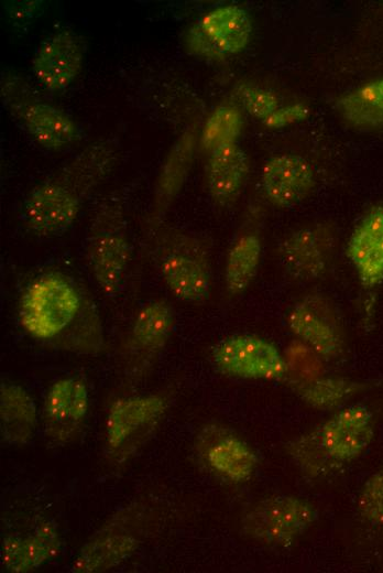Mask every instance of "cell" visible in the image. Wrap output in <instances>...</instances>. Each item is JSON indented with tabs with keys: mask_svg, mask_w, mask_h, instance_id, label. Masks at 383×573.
Listing matches in <instances>:
<instances>
[{
	"mask_svg": "<svg viewBox=\"0 0 383 573\" xmlns=\"http://www.w3.org/2000/svg\"><path fill=\"white\" fill-rule=\"evenodd\" d=\"M107 143L89 147L47 180L36 185L23 204L28 227L40 236H58L76 220L80 209L116 160Z\"/></svg>",
	"mask_w": 383,
	"mask_h": 573,
	"instance_id": "obj_1",
	"label": "cell"
},
{
	"mask_svg": "<svg viewBox=\"0 0 383 573\" xmlns=\"http://www.w3.org/2000/svg\"><path fill=\"white\" fill-rule=\"evenodd\" d=\"M373 436L372 412L357 402L341 407L324 422L292 440L286 452L304 475L322 478L360 458Z\"/></svg>",
	"mask_w": 383,
	"mask_h": 573,
	"instance_id": "obj_2",
	"label": "cell"
},
{
	"mask_svg": "<svg viewBox=\"0 0 383 573\" xmlns=\"http://www.w3.org/2000/svg\"><path fill=\"white\" fill-rule=\"evenodd\" d=\"M92 279L106 296L119 293L124 281L131 248L122 197H105L91 218L85 244Z\"/></svg>",
	"mask_w": 383,
	"mask_h": 573,
	"instance_id": "obj_3",
	"label": "cell"
},
{
	"mask_svg": "<svg viewBox=\"0 0 383 573\" xmlns=\"http://www.w3.org/2000/svg\"><path fill=\"white\" fill-rule=\"evenodd\" d=\"M151 224L150 244L169 292L185 302L205 301L210 292L211 279L204 247L192 237L162 229L157 220Z\"/></svg>",
	"mask_w": 383,
	"mask_h": 573,
	"instance_id": "obj_4",
	"label": "cell"
},
{
	"mask_svg": "<svg viewBox=\"0 0 383 573\" xmlns=\"http://www.w3.org/2000/svg\"><path fill=\"white\" fill-rule=\"evenodd\" d=\"M74 284L59 273H45L24 289L18 309L21 327L33 338H58L84 306Z\"/></svg>",
	"mask_w": 383,
	"mask_h": 573,
	"instance_id": "obj_5",
	"label": "cell"
},
{
	"mask_svg": "<svg viewBox=\"0 0 383 573\" xmlns=\"http://www.w3.org/2000/svg\"><path fill=\"white\" fill-rule=\"evenodd\" d=\"M318 517L308 499L276 494L255 502L242 517L243 533L269 547L287 548L303 537Z\"/></svg>",
	"mask_w": 383,
	"mask_h": 573,
	"instance_id": "obj_6",
	"label": "cell"
},
{
	"mask_svg": "<svg viewBox=\"0 0 383 573\" xmlns=\"http://www.w3.org/2000/svg\"><path fill=\"white\" fill-rule=\"evenodd\" d=\"M167 407L168 400L162 393L116 399L109 407L105 422L109 454L125 457L134 451L158 425Z\"/></svg>",
	"mask_w": 383,
	"mask_h": 573,
	"instance_id": "obj_7",
	"label": "cell"
},
{
	"mask_svg": "<svg viewBox=\"0 0 383 573\" xmlns=\"http://www.w3.org/2000/svg\"><path fill=\"white\" fill-rule=\"evenodd\" d=\"M215 366L225 375L253 380H281L288 372L285 357L275 345L252 334H233L211 350Z\"/></svg>",
	"mask_w": 383,
	"mask_h": 573,
	"instance_id": "obj_8",
	"label": "cell"
},
{
	"mask_svg": "<svg viewBox=\"0 0 383 573\" xmlns=\"http://www.w3.org/2000/svg\"><path fill=\"white\" fill-rule=\"evenodd\" d=\"M289 332L318 357L332 360L344 349L343 328L332 302L321 293H308L286 315Z\"/></svg>",
	"mask_w": 383,
	"mask_h": 573,
	"instance_id": "obj_9",
	"label": "cell"
},
{
	"mask_svg": "<svg viewBox=\"0 0 383 573\" xmlns=\"http://www.w3.org/2000/svg\"><path fill=\"white\" fill-rule=\"evenodd\" d=\"M252 24L244 9L228 4L210 10L188 31L187 46L193 54L216 58L241 52L249 43Z\"/></svg>",
	"mask_w": 383,
	"mask_h": 573,
	"instance_id": "obj_10",
	"label": "cell"
},
{
	"mask_svg": "<svg viewBox=\"0 0 383 573\" xmlns=\"http://www.w3.org/2000/svg\"><path fill=\"white\" fill-rule=\"evenodd\" d=\"M195 447L208 469L227 482H248L256 471L254 450L225 425L209 423L203 426L196 436Z\"/></svg>",
	"mask_w": 383,
	"mask_h": 573,
	"instance_id": "obj_11",
	"label": "cell"
},
{
	"mask_svg": "<svg viewBox=\"0 0 383 573\" xmlns=\"http://www.w3.org/2000/svg\"><path fill=\"white\" fill-rule=\"evenodd\" d=\"M84 51L81 39L73 31L52 34L41 43L32 58L36 82L52 93L66 89L80 72Z\"/></svg>",
	"mask_w": 383,
	"mask_h": 573,
	"instance_id": "obj_12",
	"label": "cell"
},
{
	"mask_svg": "<svg viewBox=\"0 0 383 573\" xmlns=\"http://www.w3.org/2000/svg\"><path fill=\"white\" fill-rule=\"evenodd\" d=\"M88 409L89 392L81 378L68 377L55 381L43 406L46 435L58 443L73 440L80 431Z\"/></svg>",
	"mask_w": 383,
	"mask_h": 573,
	"instance_id": "obj_13",
	"label": "cell"
},
{
	"mask_svg": "<svg viewBox=\"0 0 383 573\" xmlns=\"http://www.w3.org/2000/svg\"><path fill=\"white\" fill-rule=\"evenodd\" d=\"M175 325L172 307L162 299L144 303L135 314L127 352L136 367L144 369L165 347Z\"/></svg>",
	"mask_w": 383,
	"mask_h": 573,
	"instance_id": "obj_14",
	"label": "cell"
},
{
	"mask_svg": "<svg viewBox=\"0 0 383 573\" xmlns=\"http://www.w3.org/2000/svg\"><path fill=\"white\" fill-rule=\"evenodd\" d=\"M347 256L364 289L383 281V205L371 208L354 227Z\"/></svg>",
	"mask_w": 383,
	"mask_h": 573,
	"instance_id": "obj_15",
	"label": "cell"
},
{
	"mask_svg": "<svg viewBox=\"0 0 383 573\" xmlns=\"http://www.w3.org/2000/svg\"><path fill=\"white\" fill-rule=\"evenodd\" d=\"M61 539L56 525L48 520L37 521L26 534L7 536L1 544V564L12 573L39 569L59 551Z\"/></svg>",
	"mask_w": 383,
	"mask_h": 573,
	"instance_id": "obj_16",
	"label": "cell"
},
{
	"mask_svg": "<svg viewBox=\"0 0 383 573\" xmlns=\"http://www.w3.org/2000/svg\"><path fill=\"white\" fill-rule=\"evenodd\" d=\"M261 184L271 202L278 206H291L308 196L315 185V176L304 158L282 154L264 163Z\"/></svg>",
	"mask_w": 383,
	"mask_h": 573,
	"instance_id": "obj_17",
	"label": "cell"
},
{
	"mask_svg": "<svg viewBox=\"0 0 383 573\" xmlns=\"http://www.w3.org/2000/svg\"><path fill=\"white\" fill-rule=\"evenodd\" d=\"M278 255L288 275L297 281H314L327 269L329 242L325 231L313 227L303 228L281 242Z\"/></svg>",
	"mask_w": 383,
	"mask_h": 573,
	"instance_id": "obj_18",
	"label": "cell"
},
{
	"mask_svg": "<svg viewBox=\"0 0 383 573\" xmlns=\"http://www.w3.org/2000/svg\"><path fill=\"white\" fill-rule=\"evenodd\" d=\"M11 109L32 139L45 149L61 150L76 137L74 120L45 101H17Z\"/></svg>",
	"mask_w": 383,
	"mask_h": 573,
	"instance_id": "obj_19",
	"label": "cell"
},
{
	"mask_svg": "<svg viewBox=\"0 0 383 573\" xmlns=\"http://www.w3.org/2000/svg\"><path fill=\"white\" fill-rule=\"evenodd\" d=\"M249 174L245 152L236 143L219 145L209 151L206 182L210 195L220 203L236 198Z\"/></svg>",
	"mask_w": 383,
	"mask_h": 573,
	"instance_id": "obj_20",
	"label": "cell"
},
{
	"mask_svg": "<svg viewBox=\"0 0 383 573\" xmlns=\"http://www.w3.org/2000/svg\"><path fill=\"white\" fill-rule=\"evenodd\" d=\"M36 407L28 391L18 383L0 385V432L6 445L28 443L36 429Z\"/></svg>",
	"mask_w": 383,
	"mask_h": 573,
	"instance_id": "obj_21",
	"label": "cell"
},
{
	"mask_svg": "<svg viewBox=\"0 0 383 573\" xmlns=\"http://www.w3.org/2000/svg\"><path fill=\"white\" fill-rule=\"evenodd\" d=\"M138 540L129 532L114 527L105 528L80 550L72 572H98L124 561L136 549Z\"/></svg>",
	"mask_w": 383,
	"mask_h": 573,
	"instance_id": "obj_22",
	"label": "cell"
},
{
	"mask_svg": "<svg viewBox=\"0 0 383 573\" xmlns=\"http://www.w3.org/2000/svg\"><path fill=\"white\" fill-rule=\"evenodd\" d=\"M193 158V143L188 136L179 139L162 164L153 195L152 220H160L179 192Z\"/></svg>",
	"mask_w": 383,
	"mask_h": 573,
	"instance_id": "obj_23",
	"label": "cell"
},
{
	"mask_svg": "<svg viewBox=\"0 0 383 573\" xmlns=\"http://www.w3.org/2000/svg\"><path fill=\"white\" fill-rule=\"evenodd\" d=\"M262 256V245L255 234L240 235L228 250L223 281L231 295L242 293L256 275Z\"/></svg>",
	"mask_w": 383,
	"mask_h": 573,
	"instance_id": "obj_24",
	"label": "cell"
},
{
	"mask_svg": "<svg viewBox=\"0 0 383 573\" xmlns=\"http://www.w3.org/2000/svg\"><path fill=\"white\" fill-rule=\"evenodd\" d=\"M363 389V383L342 377H324L303 382L297 390L300 400L316 410L343 407Z\"/></svg>",
	"mask_w": 383,
	"mask_h": 573,
	"instance_id": "obj_25",
	"label": "cell"
},
{
	"mask_svg": "<svg viewBox=\"0 0 383 573\" xmlns=\"http://www.w3.org/2000/svg\"><path fill=\"white\" fill-rule=\"evenodd\" d=\"M338 110L357 126L383 123V78L363 85L338 101Z\"/></svg>",
	"mask_w": 383,
	"mask_h": 573,
	"instance_id": "obj_26",
	"label": "cell"
},
{
	"mask_svg": "<svg viewBox=\"0 0 383 573\" xmlns=\"http://www.w3.org/2000/svg\"><path fill=\"white\" fill-rule=\"evenodd\" d=\"M242 129V116L232 105H220L210 115L203 130L201 143L208 151L236 143Z\"/></svg>",
	"mask_w": 383,
	"mask_h": 573,
	"instance_id": "obj_27",
	"label": "cell"
},
{
	"mask_svg": "<svg viewBox=\"0 0 383 573\" xmlns=\"http://www.w3.org/2000/svg\"><path fill=\"white\" fill-rule=\"evenodd\" d=\"M360 517L372 526H383V467L371 474L358 496Z\"/></svg>",
	"mask_w": 383,
	"mask_h": 573,
	"instance_id": "obj_28",
	"label": "cell"
},
{
	"mask_svg": "<svg viewBox=\"0 0 383 573\" xmlns=\"http://www.w3.org/2000/svg\"><path fill=\"white\" fill-rule=\"evenodd\" d=\"M238 95L248 112L259 119L265 120L278 109V99L266 89L241 85L238 88Z\"/></svg>",
	"mask_w": 383,
	"mask_h": 573,
	"instance_id": "obj_29",
	"label": "cell"
},
{
	"mask_svg": "<svg viewBox=\"0 0 383 573\" xmlns=\"http://www.w3.org/2000/svg\"><path fill=\"white\" fill-rule=\"evenodd\" d=\"M307 112V108L302 105H294L286 108H278L269 118L264 120L269 127H282L303 118Z\"/></svg>",
	"mask_w": 383,
	"mask_h": 573,
	"instance_id": "obj_30",
	"label": "cell"
}]
</instances>
